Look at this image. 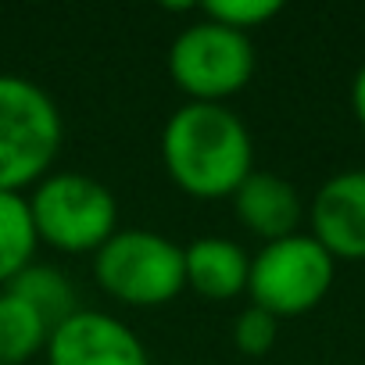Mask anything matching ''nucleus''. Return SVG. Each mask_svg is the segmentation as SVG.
Segmentation results:
<instances>
[{"label":"nucleus","instance_id":"nucleus-6","mask_svg":"<svg viewBox=\"0 0 365 365\" xmlns=\"http://www.w3.org/2000/svg\"><path fill=\"white\" fill-rule=\"evenodd\" d=\"M333 276H336L333 255L312 233H294L265 244L251 258L247 294L251 304L265 308L269 315L294 319L312 312L329 294Z\"/></svg>","mask_w":365,"mask_h":365},{"label":"nucleus","instance_id":"nucleus-16","mask_svg":"<svg viewBox=\"0 0 365 365\" xmlns=\"http://www.w3.org/2000/svg\"><path fill=\"white\" fill-rule=\"evenodd\" d=\"M351 108H354V118L365 125V65L354 72V83H351Z\"/></svg>","mask_w":365,"mask_h":365},{"label":"nucleus","instance_id":"nucleus-5","mask_svg":"<svg viewBox=\"0 0 365 365\" xmlns=\"http://www.w3.org/2000/svg\"><path fill=\"white\" fill-rule=\"evenodd\" d=\"M255 65L258 58L251 36L205 15L168 47V72L175 86L201 104H222L226 97L240 93L251 83Z\"/></svg>","mask_w":365,"mask_h":365},{"label":"nucleus","instance_id":"nucleus-9","mask_svg":"<svg viewBox=\"0 0 365 365\" xmlns=\"http://www.w3.org/2000/svg\"><path fill=\"white\" fill-rule=\"evenodd\" d=\"M237 219L265 244L294 237L301 222V194L276 172H251L233 194Z\"/></svg>","mask_w":365,"mask_h":365},{"label":"nucleus","instance_id":"nucleus-11","mask_svg":"<svg viewBox=\"0 0 365 365\" xmlns=\"http://www.w3.org/2000/svg\"><path fill=\"white\" fill-rule=\"evenodd\" d=\"M51 322L11 287H0V361L26 365L33 354L47 351Z\"/></svg>","mask_w":365,"mask_h":365},{"label":"nucleus","instance_id":"nucleus-15","mask_svg":"<svg viewBox=\"0 0 365 365\" xmlns=\"http://www.w3.org/2000/svg\"><path fill=\"white\" fill-rule=\"evenodd\" d=\"M276 336H279V319L269 315V312L258 308V304L244 308V312L237 315V322H233V344H237L244 354H251V358L269 354L272 344H276Z\"/></svg>","mask_w":365,"mask_h":365},{"label":"nucleus","instance_id":"nucleus-2","mask_svg":"<svg viewBox=\"0 0 365 365\" xmlns=\"http://www.w3.org/2000/svg\"><path fill=\"white\" fill-rule=\"evenodd\" d=\"M61 136L54 97L26 76L0 72V194H22L51 175Z\"/></svg>","mask_w":365,"mask_h":365},{"label":"nucleus","instance_id":"nucleus-17","mask_svg":"<svg viewBox=\"0 0 365 365\" xmlns=\"http://www.w3.org/2000/svg\"><path fill=\"white\" fill-rule=\"evenodd\" d=\"M0 365H4V361H0Z\"/></svg>","mask_w":365,"mask_h":365},{"label":"nucleus","instance_id":"nucleus-4","mask_svg":"<svg viewBox=\"0 0 365 365\" xmlns=\"http://www.w3.org/2000/svg\"><path fill=\"white\" fill-rule=\"evenodd\" d=\"M93 276L104 294L136 308L165 304L187 290L182 247L154 230H118L93 255Z\"/></svg>","mask_w":365,"mask_h":365},{"label":"nucleus","instance_id":"nucleus-13","mask_svg":"<svg viewBox=\"0 0 365 365\" xmlns=\"http://www.w3.org/2000/svg\"><path fill=\"white\" fill-rule=\"evenodd\" d=\"M11 290H19L47 322H51V329H58L65 319H72L76 312H79V304H76V290H72V279L65 276V272H58V269H51V265H29V269H22L11 283H8Z\"/></svg>","mask_w":365,"mask_h":365},{"label":"nucleus","instance_id":"nucleus-8","mask_svg":"<svg viewBox=\"0 0 365 365\" xmlns=\"http://www.w3.org/2000/svg\"><path fill=\"white\" fill-rule=\"evenodd\" d=\"M312 237L333 262H365V168L329 175L312 201Z\"/></svg>","mask_w":365,"mask_h":365},{"label":"nucleus","instance_id":"nucleus-7","mask_svg":"<svg viewBox=\"0 0 365 365\" xmlns=\"http://www.w3.org/2000/svg\"><path fill=\"white\" fill-rule=\"evenodd\" d=\"M47 365H150V358L122 319L79 308L51 333Z\"/></svg>","mask_w":365,"mask_h":365},{"label":"nucleus","instance_id":"nucleus-3","mask_svg":"<svg viewBox=\"0 0 365 365\" xmlns=\"http://www.w3.org/2000/svg\"><path fill=\"white\" fill-rule=\"evenodd\" d=\"M29 212L36 237L58 251L83 255L101 251L118 233V201L101 179L83 172H51L33 194Z\"/></svg>","mask_w":365,"mask_h":365},{"label":"nucleus","instance_id":"nucleus-12","mask_svg":"<svg viewBox=\"0 0 365 365\" xmlns=\"http://www.w3.org/2000/svg\"><path fill=\"white\" fill-rule=\"evenodd\" d=\"M36 226L29 212V197L0 194V287H8L22 269L33 265L36 255Z\"/></svg>","mask_w":365,"mask_h":365},{"label":"nucleus","instance_id":"nucleus-10","mask_svg":"<svg viewBox=\"0 0 365 365\" xmlns=\"http://www.w3.org/2000/svg\"><path fill=\"white\" fill-rule=\"evenodd\" d=\"M182 262H187V287L208 301H230L237 294H247L251 255L226 237L194 240L190 247H182Z\"/></svg>","mask_w":365,"mask_h":365},{"label":"nucleus","instance_id":"nucleus-14","mask_svg":"<svg viewBox=\"0 0 365 365\" xmlns=\"http://www.w3.org/2000/svg\"><path fill=\"white\" fill-rule=\"evenodd\" d=\"M279 11H283L279 0H212V4H201L205 19L222 22L237 33H247V36H251V29H262Z\"/></svg>","mask_w":365,"mask_h":365},{"label":"nucleus","instance_id":"nucleus-1","mask_svg":"<svg viewBox=\"0 0 365 365\" xmlns=\"http://www.w3.org/2000/svg\"><path fill=\"white\" fill-rule=\"evenodd\" d=\"M161 161L182 194L219 201L233 197L255 172V143L240 115L226 104L187 101L161 129Z\"/></svg>","mask_w":365,"mask_h":365}]
</instances>
